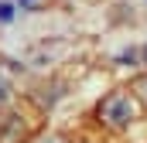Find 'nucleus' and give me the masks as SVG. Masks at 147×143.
<instances>
[{"instance_id":"obj_5","label":"nucleus","mask_w":147,"mask_h":143,"mask_svg":"<svg viewBox=\"0 0 147 143\" xmlns=\"http://www.w3.org/2000/svg\"><path fill=\"white\" fill-rule=\"evenodd\" d=\"M144 61H147V48H144Z\"/></svg>"},{"instance_id":"obj_2","label":"nucleus","mask_w":147,"mask_h":143,"mask_svg":"<svg viewBox=\"0 0 147 143\" xmlns=\"http://www.w3.org/2000/svg\"><path fill=\"white\" fill-rule=\"evenodd\" d=\"M28 136V126L21 123V116H7L0 126V143H21Z\"/></svg>"},{"instance_id":"obj_1","label":"nucleus","mask_w":147,"mask_h":143,"mask_svg":"<svg viewBox=\"0 0 147 143\" xmlns=\"http://www.w3.org/2000/svg\"><path fill=\"white\" fill-rule=\"evenodd\" d=\"M96 116H99L103 126H110V130H123V126L134 123V99H130L127 92H113V96H106V99L99 102Z\"/></svg>"},{"instance_id":"obj_4","label":"nucleus","mask_w":147,"mask_h":143,"mask_svg":"<svg viewBox=\"0 0 147 143\" xmlns=\"http://www.w3.org/2000/svg\"><path fill=\"white\" fill-rule=\"evenodd\" d=\"M10 17H14V7H10V3H0V21H3V24H7V21H10Z\"/></svg>"},{"instance_id":"obj_6","label":"nucleus","mask_w":147,"mask_h":143,"mask_svg":"<svg viewBox=\"0 0 147 143\" xmlns=\"http://www.w3.org/2000/svg\"><path fill=\"white\" fill-rule=\"evenodd\" d=\"M21 3H31V0H21Z\"/></svg>"},{"instance_id":"obj_3","label":"nucleus","mask_w":147,"mask_h":143,"mask_svg":"<svg viewBox=\"0 0 147 143\" xmlns=\"http://www.w3.org/2000/svg\"><path fill=\"white\" fill-rule=\"evenodd\" d=\"M134 92H137V96H140V99L147 102V75H140V78H134Z\"/></svg>"}]
</instances>
